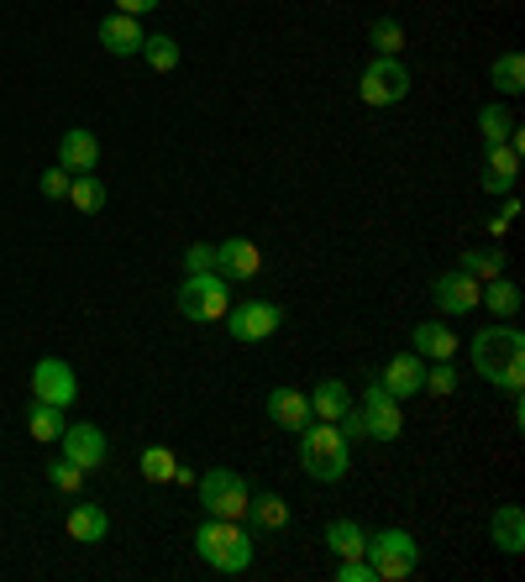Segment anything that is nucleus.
Segmentation results:
<instances>
[{
	"mask_svg": "<svg viewBox=\"0 0 525 582\" xmlns=\"http://www.w3.org/2000/svg\"><path fill=\"white\" fill-rule=\"evenodd\" d=\"M509 126H515V116H509L505 105L488 101L484 111H478V132H484V142H505V137H509Z\"/></svg>",
	"mask_w": 525,
	"mask_h": 582,
	"instance_id": "34",
	"label": "nucleus"
},
{
	"mask_svg": "<svg viewBox=\"0 0 525 582\" xmlns=\"http://www.w3.org/2000/svg\"><path fill=\"white\" fill-rule=\"evenodd\" d=\"M184 273H216V247H210V241H195V247L184 252Z\"/></svg>",
	"mask_w": 525,
	"mask_h": 582,
	"instance_id": "37",
	"label": "nucleus"
},
{
	"mask_svg": "<svg viewBox=\"0 0 525 582\" xmlns=\"http://www.w3.org/2000/svg\"><path fill=\"white\" fill-rule=\"evenodd\" d=\"M410 352L425 362H452L457 357V336H452V325L446 321H421L410 331Z\"/></svg>",
	"mask_w": 525,
	"mask_h": 582,
	"instance_id": "18",
	"label": "nucleus"
},
{
	"mask_svg": "<svg viewBox=\"0 0 525 582\" xmlns=\"http://www.w3.org/2000/svg\"><path fill=\"white\" fill-rule=\"evenodd\" d=\"M452 388H457V367H452V362H431L421 394H452Z\"/></svg>",
	"mask_w": 525,
	"mask_h": 582,
	"instance_id": "35",
	"label": "nucleus"
},
{
	"mask_svg": "<svg viewBox=\"0 0 525 582\" xmlns=\"http://www.w3.org/2000/svg\"><path fill=\"white\" fill-rule=\"evenodd\" d=\"M195 551L210 572H226V578L253 567V536L243 530V520H216V515L200 520L195 524Z\"/></svg>",
	"mask_w": 525,
	"mask_h": 582,
	"instance_id": "2",
	"label": "nucleus"
},
{
	"mask_svg": "<svg viewBox=\"0 0 525 582\" xmlns=\"http://www.w3.org/2000/svg\"><path fill=\"white\" fill-rule=\"evenodd\" d=\"M337 582H373L368 557H342V562H337Z\"/></svg>",
	"mask_w": 525,
	"mask_h": 582,
	"instance_id": "39",
	"label": "nucleus"
},
{
	"mask_svg": "<svg viewBox=\"0 0 525 582\" xmlns=\"http://www.w3.org/2000/svg\"><path fill=\"white\" fill-rule=\"evenodd\" d=\"M142 59H147V69L168 74V69H179V42L168 38V32H147L142 38Z\"/></svg>",
	"mask_w": 525,
	"mask_h": 582,
	"instance_id": "29",
	"label": "nucleus"
},
{
	"mask_svg": "<svg viewBox=\"0 0 525 582\" xmlns=\"http://www.w3.org/2000/svg\"><path fill=\"white\" fill-rule=\"evenodd\" d=\"M478 304H484L488 315L509 321V315H521V283L505 279V273H494V279L478 283Z\"/></svg>",
	"mask_w": 525,
	"mask_h": 582,
	"instance_id": "23",
	"label": "nucleus"
},
{
	"mask_svg": "<svg viewBox=\"0 0 525 582\" xmlns=\"http://www.w3.org/2000/svg\"><path fill=\"white\" fill-rule=\"evenodd\" d=\"M95 38H101L105 53H116V59H132V53H142V38H147V32L137 27V17H126V11H111V17L101 21V32H95Z\"/></svg>",
	"mask_w": 525,
	"mask_h": 582,
	"instance_id": "17",
	"label": "nucleus"
},
{
	"mask_svg": "<svg viewBox=\"0 0 525 582\" xmlns=\"http://www.w3.org/2000/svg\"><path fill=\"white\" fill-rule=\"evenodd\" d=\"M305 399H310V415H316V420H342L347 409H352V388H347L342 378H321L316 383V388H310V394H305Z\"/></svg>",
	"mask_w": 525,
	"mask_h": 582,
	"instance_id": "21",
	"label": "nucleus"
},
{
	"mask_svg": "<svg viewBox=\"0 0 525 582\" xmlns=\"http://www.w3.org/2000/svg\"><path fill=\"white\" fill-rule=\"evenodd\" d=\"M84 478H90V472H84V467H74L69 457H63V463H48V482H53L59 493H69V499H80Z\"/></svg>",
	"mask_w": 525,
	"mask_h": 582,
	"instance_id": "33",
	"label": "nucleus"
},
{
	"mask_svg": "<svg viewBox=\"0 0 525 582\" xmlns=\"http://www.w3.org/2000/svg\"><path fill=\"white\" fill-rule=\"evenodd\" d=\"M515 179H521V153L509 147V142H484V174H478V184H484V195H515Z\"/></svg>",
	"mask_w": 525,
	"mask_h": 582,
	"instance_id": "12",
	"label": "nucleus"
},
{
	"mask_svg": "<svg viewBox=\"0 0 525 582\" xmlns=\"http://www.w3.org/2000/svg\"><path fill=\"white\" fill-rule=\"evenodd\" d=\"M63 530H69L80 545H101L105 536H111V515H105L101 503H74L69 520H63Z\"/></svg>",
	"mask_w": 525,
	"mask_h": 582,
	"instance_id": "22",
	"label": "nucleus"
},
{
	"mask_svg": "<svg viewBox=\"0 0 525 582\" xmlns=\"http://www.w3.org/2000/svg\"><path fill=\"white\" fill-rule=\"evenodd\" d=\"M268 420L279 425V430H289V436H300L316 415H310V399H305L300 388H274L268 394Z\"/></svg>",
	"mask_w": 525,
	"mask_h": 582,
	"instance_id": "19",
	"label": "nucleus"
},
{
	"mask_svg": "<svg viewBox=\"0 0 525 582\" xmlns=\"http://www.w3.org/2000/svg\"><path fill=\"white\" fill-rule=\"evenodd\" d=\"M467 357L478 367V378H488L494 388L525 394V336L515 325H484L467 346Z\"/></svg>",
	"mask_w": 525,
	"mask_h": 582,
	"instance_id": "1",
	"label": "nucleus"
},
{
	"mask_svg": "<svg viewBox=\"0 0 525 582\" xmlns=\"http://www.w3.org/2000/svg\"><path fill=\"white\" fill-rule=\"evenodd\" d=\"M32 399H42V404H69L80 399V378H74V367L63 357H42L38 367H32Z\"/></svg>",
	"mask_w": 525,
	"mask_h": 582,
	"instance_id": "11",
	"label": "nucleus"
},
{
	"mask_svg": "<svg viewBox=\"0 0 525 582\" xmlns=\"http://www.w3.org/2000/svg\"><path fill=\"white\" fill-rule=\"evenodd\" d=\"M337 430H342V441H347V446H358V441H368V425H363V409H358V404H352V409H347L342 420H337Z\"/></svg>",
	"mask_w": 525,
	"mask_h": 582,
	"instance_id": "38",
	"label": "nucleus"
},
{
	"mask_svg": "<svg viewBox=\"0 0 525 582\" xmlns=\"http://www.w3.org/2000/svg\"><path fill=\"white\" fill-rule=\"evenodd\" d=\"M358 95H363V105H373V111L400 105L404 95H410V69H404L400 59H373L363 69V80H358Z\"/></svg>",
	"mask_w": 525,
	"mask_h": 582,
	"instance_id": "8",
	"label": "nucleus"
},
{
	"mask_svg": "<svg viewBox=\"0 0 525 582\" xmlns=\"http://www.w3.org/2000/svg\"><path fill=\"white\" fill-rule=\"evenodd\" d=\"M63 425H69V409H63V404H42V399H32V409H27V430H32V441L53 446V441L63 436Z\"/></svg>",
	"mask_w": 525,
	"mask_h": 582,
	"instance_id": "25",
	"label": "nucleus"
},
{
	"mask_svg": "<svg viewBox=\"0 0 525 582\" xmlns=\"http://www.w3.org/2000/svg\"><path fill=\"white\" fill-rule=\"evenodd\" d=\"M216 273H222L226 283H247L262 273V247L253 237H231L216 247Z\"/></svg>",
	"mask_w": 525,
	"mask_h": 582,
	"instance_id": "13",
	"label": "nucleus"
},
{
	"mask_svg": "<svg viewBox=\"0 0 525 582\" xmlns=\"http://www.w3.org/2000/svg\"><path fill=\"white\" fill-rule=\"evenodd\" d=\"M488 536H494V545H500L505 557H521L525 551V509L521 503H500L494 520H488Z\"/></svg>",
	"mask_w": 525,
	"mask_h": 582,
	"instance_id": "20",
	"label": "nucleus"
},
{
	"mask_svg": "<svg viewBox=\"0 0 525 582\" xmlns=\"http://www.w3.org/2000/svg\"><path fill=\"white\" fill-rule=\"evenodd\" d=\"M457 268H463L467 279H494V273H505V252H500V247H478V252H463V258H457Z\"/></svg>",
	"mask_w": 525,
	"mask_h": 582,
	"instance_id": "31",
	"label": "nucleus"
},
{
	"mask_svg": "<svg viewBox=\"0 0 525 582\" xmlns=\"http://www.w3.org/2000/svg\"><path fill=\"white\" fill-rule=\"evenodd\" d=\"M59 446H63V457H69L74 467H84V472H101V467L111 463V441H105L101 425H90V420H69V425H63Z\"/></svg>",
	"mask_w": 525,
	"mask_h": 582,
	"instance_id": "10",
	"label": "nucleus"
},
{
	"mask_svg": "<svg viewBox=\"0 0 525 582\" xmlns=\"http://www.w3.org/2000/svg\"><path fill=\"white\" fill-rule=\"evenodd\" d=\"M137 467H142V478H147V482H174V467H179V457H174L168 446H142Z\"/></svg>",
	"mask_w": 525,
	"mask_h": 582,
	"instance_id": "32",
	"label": "nucleus"
},
{
	"mask_svg": "<svg viewBox=\"0 0 525 582\" xmlns=\"http://www.w3.org/2000/svg\"><path fill=\"white\" fill-rule=\"evenodd\" d=\"M247 520H253V530H262V536H279V530H289V503H284L279 493H253Z\"/></svg>",
	"mask_w": 525,
	"mask_h": 582,
	"instance_id": "24",
	"label": "nucleus"
},
{
	"mask_svg": "<svg viewBox=\"0 0 525 582\" xmlns=\"http://www.w3.org/2000/svg\"><path fill=\"white\" fill-rule=\"evenodd\" d=\"M226 331H231L237 342H247V346L268 342V336H279L284 331V304H274V300L231 304V310H226Z\"/></svg>",
	"mask_w": 525,
	"mask_h": 582,
	"instance_id": "7",
	"label": "nucleus"
},
{
	"mask_svg": "<svg viewBox=\"0 0 525 582\" xmlns=\"http://www.w3.org/2000/svg\"><path fill=\"white\" fill-rule=\"evenodd\" d=\"M363 545H368V530L363 524H352V520H337V524H326V551L342 562V557H363Z\"/></svg>",
	"mask_w": 525,
	"mask_h": 582,
	"instance_id": "26",
	"label": "nucleus"
},
{
	"mask_svg": "<svg viewBox=\"0 0 525 582\" xmlns=\"http://www.w3.org/2000/svg\"><path fill=\"white\" fill-rule=\"evenodd\" d=\"M195 488H200L205 515H216V520H247L253 488H247L243 472H231V467H210V472H205Z\"/></svg>",
	"mask_w": 525,
	"mask_h": 582,
	"instance_id": "6",
	"label": "nucleus"
},
{
	"mask_svg": "<svg viewBox=\"0 0 525 582\" xmlns=\"http://www.w3.org/2000/svg\"><path fill=\"white\" fill-rule=\"evenodd\" d=\"M174 304H179L184 321H195V325L226 321V310H231V283H226L222 273H184Z\"/></svg>",
	"mask_w": 525,
	"mask_h": 582,
	"instance_id": "5",
	"label": "nucleus"
},
{
	"mask_svg": "<svg viewBox=\"0 0 525 582\" xmlns=\"http://www.w3.org/2000/svg\"><path fill=\"white\" fill-rule=\"evenodd\" d=\"M379 383H384L394 399H415L425 388V357H415V352H394V357L384 362V373H379Z\"/></svg>",
	"mask_w": 525,
	"mask_h": 582,
	"instance_id": "15",
	"label": "nucleus"
},
{
	"mask_svg": "<svg viewBox=\"0 0 525 582\" xmlns=\"http://www.w3.org/2000/svg\"><path fill=\"white\" fill-rule=\"evenodd\" d=\"M69 168H42V179H38V189H42V200H69Z\"/></svg>",
	"mask_w": 525,
	"mask_h": 582,
	"instance_id": "36",
	"label": "nucleus"
},
{
	"mask_svg": "<svg viewBox=\"0 0 525 582\" xmlns=\"http://www.w3.org/2000/svg\"><path fill=\"white\" fill-rule=\"evenodd\" d=\"M368 42H373V53H379V59H400V53H404V27L394 17H379L373 27H368Z\"/></svg>",
	"mask_w": 525,
	"mask_h": 582,
	"instance_id": "30",
	"label": "nucleus"
},
{
	"mask_svg": "<svg viewBox=\"0 0 525 582\" xmlns=\"http://www.w3.org/2000/svg\"><path fill=\"white\" fill-rule=\"evenodd\" d=\"M368 567H373V582H404L415 567H421V545L410 530H373L363 545Z\"/></svg>",
	"mask_w": 525,
	"mask_h": 582,
	"instance_id": "4",
	"label": "nucleus"
},
{
	"mask_svg": "<svg viewBox=\"0 0 525 582\" xmlns=\"http://www.w3.org/2000/svg\"><path fill=\"white\" fill-rule=\"evenodd\" d=\"M116 11H126V17H147V11H158V0H116Z\"/></svg>",
	"mask_w": 525,
	"mask_h": 582,
	"instance_id": "40",
	"label": "nucleus"
},
{
	"mask_svg": "<svg viewBox=\"0 0 525 582\" xmlns=\"http://www.w3.org/2000/svg\"><path fill=\"white\" fill-rule=\"evenodd\" d=\"M358 409H363L368 441H400V436H404V409H400V399H394L379 378L363 388V404H358Z\"/></svg>",
	"mask_w": 525,
	"mask_h": 582,
	"instance_id": "9",
	"label": "nucleus"
},
{
	"mask_svg": "<svg viewBox=\"0 0 525 582\" xmlns=\"http://www.w3.org/2000/svg\"><path fill=\"white\" fill-rule=\"evenodd\" d=\"M431 304L442 310V315H473L478 310V279H467L463 268H452V273H442V279L431 283Z\"/></svg>",
	"mask_w": 525,
	"mask_h": 582,
	"instance_id": "14",
	"label": "nucleus"
},
{
	"mask_svg": "<svg viewBox=\"0 0 525 582\" xmlns=\"http://www.w3.org/2000/svg\"><path fill=\"white\" fill-rule=\"evenodd\" d=\"M488 84H494L500 95H521L525 90V59L521 53H500L494 69H488Z\"/></svg>",
	"mask_w": 525,
	"mask_h": 582,
	"instance_id": "28",
	"label": "nucleus"
},
{
	"mask_svg": "<svg viewBox=\"0 0 525 582\" xmlns=\"http://www.w3.org/2000/svg\"><path fill=\"white\" fill-rule=\"evenodd\" d=\"M69 205L80 210V216H101L105 210V184L95 174H74L69 179Z\"/></svg>",
	"mask_w": 525,
	"mask_h": 582,
	"instance_id": "27",
	"label": "nucleus"
},
{
	"mask_svg": "<svg viewBox=\"0 0 525 582\" xmlns=\"http://www.w3.org/2000/svg\"><path fill=\"white\" fill-rule=\"evenodd\" d=\"M95 163H101V142H95V132L69 126V132L59 137V168H69V174H95Z\"/></svg>",
	"mask_w": 525,
	"mask_h": 582,
	"instance_id": "16",
	"label": "nucleus"
},
{
	"mask_svg": "<svg viewBox=\"0 0 525 582\" xmlns=\"http://www.w3.org/2000/svg\"><path fill=\"white\" fill-rule=\"evenodd\" d=\"M300 467L316 482H342L352 467V446L342 441V430L331 420H310L300 430Z\"/></svg>",
	"mask_w": 525,
	"mask_h": 582,
	"instance_id": "3",
	"label": "nucleus"
}]
</instances>
